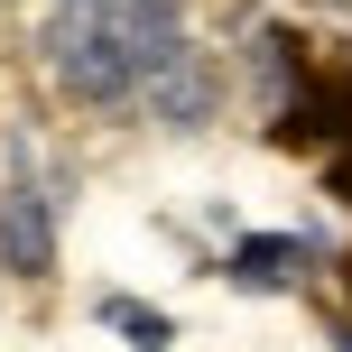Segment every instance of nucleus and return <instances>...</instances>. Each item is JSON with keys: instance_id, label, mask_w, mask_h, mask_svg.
<instances>
[{"instance_id": "5", "label": "nucleus", "mask_w": 352, "mask_h": 352, "mask_svg": "<svg viewBox=\"0 0 352 352\" xmlns=\"http://www.w3.org/2000/svg\"><path fill=\"white\" fill-rule=\"evenodd\" d=\"M102 19H111V37L130 47V65H140V84L167 65L176 47H186V0H102Z\"/></svg>"}, {"instance_id": "2", "label": "nucleus", "mask_w": 352, "mask_h": 352, "mask_svg": "<svg viewBox=\"0 0 352 352\" xmlns=\"http://www.w3.org/2000/svg\"><path fill=\"white\" fill-rule=\"evenodd\" d=\"M140 111H148L158 130H204L213 111H223V65H213V47H195V37H186V47L140 84Z\"/></svg>"}, {"instance_id": "1", "label": "nucleus", "mask_w": 352, "mask_h": 352, "mask_svg": "<svg viewBox=\"0 0 352 352\" xmlns=\"http://www.w3.org/2000/svg\"><path fill=\"white\" fill-rule=\"evenodd\" d=\"M37 65L74 111H140V65H130V47L111 37L102 10H47Z\"/></svg>"}, {"instance_id": "7", "label": "nucleus", "mask_w": 352, "mask_h": 352, "mask_svg": "<svg viewBox=\"0 0 352 352\" xmlns=\"http://www.w3.org/2000/svg\"><path fill=\"white\" fill-rule=\"evenodd\" d=\"M47 10H102V0H47Z\"/></svg>"}, {"instance_id": "3", "label": "nucleus", "mask_w": 352, "mask_h": 352, "mask_svg": "<svg viewBox=\"0 0 352 352\" xmlns=\"http://www.w3.org/2000/svg\"><path fill=\"white\" fill-rule=\"evenodd\" d=\"M56 223L65 213L28 186V176H0V278H56Z\"/></svg>"}, {"instance_id": "4", "label": "nucleus", "mask_w": 352, "mask_h": 352, "mask_svg": "<svg viewBox=\"0 0 352 352\" xmlns=\"http://www.w3.org/2000/svg\"><path fill=\"white\" fill-rule=\"evenodd\" d=\"M316 260H324V250L306 241V232H241V241L223 250V278L278 297V287H306V269H316Z\"/></svg>"}, {"instance_id": "6", "label": "nucleus", "mask_w": 352, "mask_h": 352, "mask_svg": "<svg viewBox=\"0 0 352 352\" xmlns=\"http://www.w3.org/2000/svg\"><path fill=\"white\" fill-rule=\"evenodd\" d=\"M93 316H102L111 334H130V352H167V343H176V324L158 316V306H140V297H121V287H111V297L93 306Z\"/></svg>"}]
</instances>
